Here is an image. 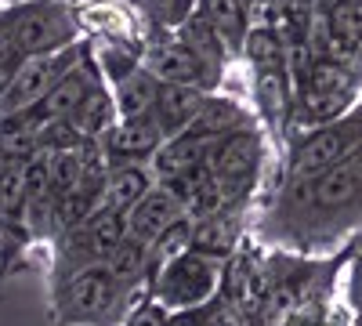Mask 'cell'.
I'll return each mask as SVG.
<instances>
[{
	"instance_id": "1",
	"label": "cell",
	"mask_w": 362,
	"mask_h": 326,
	"mask_svg": "<svg viewBox=\"0 0 362 326\" xmlns=\"http://www.w3.org/2000/svg\"><path fill=\"white\" fill-rule=\"evenodd\" d=\"M362 225V145L341 163L315 177L279 182L268 192L257 240L272 247H290L297 254H319Z\"/></svg>"
},
{
	"instance_id": "2",
	"label": "cell",
	"mask_w": 362,
	"mask_h": 326,
	"mask_svg": "<svg viewBox=\"0 0 362 326\" xmlns=\"http://www.w3.org/2000/svg\"><path fill=\"white\" fill-rule=\"evenodd\" d=\"M145 293H131L109 264H83L51 272V319L54 326H124L131 305Z\"/></svg>"
},
{
	"instance_id": "3",
	"label": "cell",
	"mask_w": 362,
	"mask_h": 326,
	"mask_svg": "<svg viewBox=\"0 0 362 326\" xmlns=\"http://www.w3.org/2000/svg\"><path fill=\"white\" fill-rule=\"evenodd\" d=\"M0 15H4L11 40L22 51V58L58 54V51L87 40L80 8L66 4V0H8L0 8Z\"/></svg>"
},
{
	"instance_id": "4",
	"label": "cell",
	"mask_w": 362,
	"mask_h": 326,
	"mask_svg": "<svg viewBox=\"0 0 362 326\" xmlns=\"http://www.w3.org/2000/svg\"><path fill=\"white\" fill-rule=\"evenodd\" d=\"M206 163L221 192L235 206L250 211L257 203V192H264V177L272 167V134L264 127H247L239 134H228L214 141Z\"/></svg>"
},
{
	"instance_id": "5",
	"label": "cell",
	"mask_w": 362,
	"mask_h": 326,
	"mask_svg": "<svg viewBox=\"0 0 362 326\" xmlns=\"http://www.w3.org/2000/svg\"><path fill=\"white\" fill-rule=\"evenodd\" d=\"M358 145H362V102L355 109H348L344 116H337V120L322 124V127L293 134L283 149V160H279V182L315 177L326 167L341 163L348 153H355Z\"/></svg>"
},
{
	"instance_id": "6",
	"label": "cell",
	"mask_w": 362,
	"mask_h": 326,
	"mask_svg": "<svg viewBox=\"0 0 362 326\" xmlns=\"http://www.w3.org/2000/svg\"><path fill=\"white\" fill-rule=\"evenodd\" d=\"M225 286V261L185 250L163 261L148 279V293L170 312H196L206 308Z\"/></svg>"
},
{
	"instance_id": "7",
	"label": "cell",
	"mask_w": 362,
	"mask_h": 326,
	"mask_svg": "<svg viewBox=\"0 0 362 326\" xmlns=\"http://www.w3.org/2000/svg\"><path fill=\"white\" fill-rule=\"evenodd\" d=\"M90 37L58 51V54H37V58H25V62L8 76L4 91H0V120L4 116H18V112H33L47 102V95L58 87V80H62L80 58L87 51Z\"/></svg>"
},
{
	"instance_id": "8",
	"label": "cell",
	"mask_w": 362,
	"mask_h": 326,
	"mask_svg": "<svg viewBox=\"0 0 362 326\" xmlns=\"http://www.w3.org/2000/svg\"><path fill=\"white\" fill-rule=\"evenodd\" d=\"M145 69L153 73L160 83H192L203 91H221L228 69L206 62V58L189 47L177 33H160V37H145Z\"/></svg>"
},
{
	"instance_id": "9",
	"label": "cell",
	"mask_w": 362,
	"mask_h": 326,
	"mask_svg": "<svg viewBox=\"0 0 362 326\" xmlns=\"http://www.w3.org/2000/svg\"><path fill=\"white\" fill-rule=\"evenodd\" d=\"M98 141L109 163L119 167V163H153L167 134L156 124V116H138V120H116Z\"/></svg>"
},
{
	"instance_id": "10",
	"label": "cell",
	"mask_w": 362,
	"mask_h": 326,
	"mask_svg": "<svg viewBox=\"0 0 362 326\" xmlns=\"http://www.w3.org/2000/svg\"><path fill=\"white\" fill-rule=\"evenodd\" d=\"M250 91H254V112L261 127L272 138H283L290 131V105H293V80L290 69H264L250 73Z\"/></svg>"
},
{
	"instance_id": "11",
	"label": "cell",
	"mask_w": 362,
	"mask_h": 326,
	"mask_svg": "<svg viewBox=\"0 0 362 326\" xmlns=\"http://www.w3.org/2000/svg\"><path fill=\"white\" fill-rule=\"evenodd\" d=\"M247 127H261L254 105L239 102V98H232L225 91H214V95L206 98L203 112L196 116V124L189 127V134H196V138L214 145V141H221L228 134H239V131H247Z\"/></svg>"
},
{
	"instance_id": "12",
	"label": "cell",
	"mask_w": 362,
	"mask_h": 326,
	"mask_svg": "<svg viewBox=\"0 0 362 326\" xmlns=\"http://www.w3.org/2000/svg\"><path fill=\"white\" fill-rule=\"evenodd\" d=\"M247 214L250 211H221L214 218L192 221V250L218 257V261H232L239 250H243V232H247Z\"/></svg>"
},
{
	"instance_id": "13",
	"label": "cell",
	"mask_w": 362,
	"mask_h": 326,
	"mask_svg": "<svg viewBox=\"0 0 362 326\" xmlns=\"http://www.w3.org/2000/svg\"><path fill=\"white\" fill-rule=\"evenodd\" d=\"M181 214H185L181 199L174 192H167L163 185H156L134 211H127V235L138 240V243H145V247H153Z\"/></svg>"
},
{
	"instance_id": "14",
	"label": "cell",
	"mask_w": 362,
	"mask_h": 326,
	"mask_svg": "<svg viewBox=\"0 0 362 326\" xmlns=\"http://www.w3.org/2000/svg\"><path fill=\"white\" fill-rule=\"evenodd\" d=\"M210 91H203V87H192V83H160V98H156V124L163 127L167 138L174 134H185L192 124H196V116L203 112Z\"/></svg>"
},
{
	"instance_id": "15",
	"label": "cell",
	"mask_w": 362,
	"mask_h": 326,
	"mask_svg": "<svg viewBox=\"0 0 362 326\" xmlns=\"http://www.w3.org/2000/svg\"><path fill=\"white\" fill-rule=\"evenodd\" d=\"M160 185V174L153 163H119L109 170V182H105V206L127 214L134 206Z\"/></svg>"
},
{
	"instance_id": "16",
	"label": "cell",
	"mask_w": 362,
	"mask_h": 326,
	"mask_svg": "<svg viewBox=\"0 0 362 326\" xmlns=\"http://www.w3.org/2000/svg\"><path fill=\"white\" fill-rule=\"evenodd\" d=\"M90 51L109 83H119L145 66V37H90Z\"/></svg>"
},
{
	"instance_id": "17",
	"label": "cell",
	"mask_w": 362,
	"mask_h": 326,
	"mask_svg": "<svg viewBox=\"0 0 362 326\" xmlns=\"http://www.w3.org/2000/svg\"><path fill=\"white\" fill-rule=\"evenodd\" d=\"M124 4L138 18L145 37L177 33V29L196 15V0H124Z\"/></svg>"
},
{
	"instance_id": "18",
	"label": "cell",
	"mask_w": 362,
	"mask_h": 326,
	"mask_svg": "<svg viewBox=\"0 0 362 326\" xmlns=\"http://www.w3.org/2000/svg\"><path fill=\"white\" fill-rule=\"evenodd\" d=\"M112 98H116V116L119 120H138V116H153L156 98H160V80L148 73L145 66L112 83Z\"/></svg>"
},
{
	"instance_id": "19",
	"label": "cell",
	"mask_w": 362,
	"mask_h": 326,
	"mask_svg": "<svg viewBox=\"0 0 362 326\" xmlns=\"http://www.w3.org/2000/svg\"><path fill=\"white\" fill-rule=\"evenodd\" d=\"M210 149H214L210 141H203V138H196V134L185 131V134H174V138H167L160 145L153 167H156L160 177H174V174H185V170L203 167L210 160Z\"/></svg>"
},
{
	"instance_id": "20",
	"label": "cell",
	"mask_w": 362,
	"mask_h": 326,
	"mask_svg": "<svg viewBox=\"0 0 362 326\" xmlns=\"http://www.w3.org/2000/svg\"><path fill=\"white\" fill-rule=\"evenodd\" d=\"M196 11L218 29L235 58H243V44H247V33H250L243 0H196Z\"/></svg>"
},
{
	"instance_id": "21",
	"label": "cell",
	"mask_w": 362,
	"mask_h": 326,
	"mask_svg": "<svg viewBox=\"0 0 362 326\" xmlns=\"http://www.w3.org/2000/svg\"><path fill=\"white\" fill-rule=\"evenodd\" d=\"M319 29L329 33L334 40L362 51V0H322Z\"/></svg>"
},
{
	"instance_id": "22",
	"label": "cell",
	"mask_w": 362,
	"mask_h": 326,
	"mask_svg": "<svg viewBox=\"0 0 362 326\" xmlns=\"http://www.w3.org/2000/svg\"><path fill=\"white\" fill-rule=\"evenodd\" d=\"M250 73H264V69H290V44L279 29H250L247 44H243V58Z\"/></svg>"
},
{
	"instance_id": "23",
	"label": "cell",
	"mask_w": 362,
	"mask_h": 326,
	"mask_svg": "<svg viewBox=\"0 0 362 326\" xmlns=\"http://www.w3.org/2000/svg\"><path fill=\"white\" fill-rule=\"evenodd\" d=\"M76 127L87 134V138H102L119 116H116V98H112V83L105 76H98V83L90 87V95L83 98V105L76 109Z\"/></svg>"
},
{
	"instance_id": "24",
	"label": "cell",
	"mask_w": 362,
	"mask_h": 326,
	"mask_svg": "<svg viewBox=\"0 0 362 326\" xmlns=\"http://www.w3.org/2000/svg\"><path fill=\"white\" fill-rule=\"evenodd\" d=\"M319 4L322 0H279V33L290 47L308 44L319 25Z\"/></svg>"
},
{
	"instance_id": "25",
	"label": "cell",
	"mask_w": 362,
	"mask_h": 326,
	"mask_svg": "<svg viewBox=\"0 0 362 326\" xmlns=\"http://www.w3.org/2000/svg\"><path fill=\"white\" fill-rule=\"evenodd\" d=\"M124 326H170V308H163L153 293H145V298L131 305Z\"/></svg>"
},
{
	"instance_id": "26",
	"label": "cell",
	"mask_w": 362,
	"mask_h": 326,
	"mask_svg": "<svg viewBox=\"0 0 362 326\" xmlns=\"http://www.w3.org/2000/svg\"><path fill=\"white\" fill-rule=\"evenodd\" d=\"M203 326H250V322H247L243 312L225 298V293H218V298L203 308Z\"/></svg>"
},
{
	"instance_id": "27",
	"label": "cell",
	"mask_w": 362,
	"mask_h": 326,
	"mask_svg": "<svg viewBox=\"0 0 362 326\" xmlns=\"http://www.w3.org/2000/svg\"><path fill=\"white\" fill-rule=\"evenodd\" d=\"M250 29H279V0H243Z\"/></svg>"
},
{
	"instance_id": "28",
	"label": "cell",
	"mask_w": 362,
	"mask_h": 326,
	"mask_svg": "<svg viewBox=\"0 0 362 326\" xmlns=\"http://www.w3.org/2000/svg\"><path fill=\"white\" fill-rule=\"evenodd\" d=\"M22 62H25V58H22V51L15 47L11 29H8L4 15H0V69H18Z\"/></svg>"
},
{
	"instance_id": "29",
	"label": "cell",
	"mask_w": 362,
	"mask_h": 326,
	"mask_svg": "<svg viewBox=\"0 0 362 326\" xmlns=\"http://www.w3.org/2000/svg\"><path fill=\"white\" fill-rule=\"evenodd\" d=\"M66 4H76L80 8V4H90V0H66Z\"/></svg>"
},
{
	"instance_id": "30",
	"label": "cell",
	"mask_w": 362,
	"mask_h": 326,
	"mask_svg": "<svg viewBox=\"0 0 362 326\" xmlns=\"http://www.w3.org/2000/svg\"><path fill=\"white\" fill-rule=\"evenodd\" d=\"M4 4H8V0H0V8H4Z\"/></svg>"
}]
</instances>
